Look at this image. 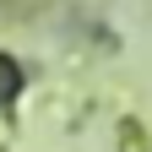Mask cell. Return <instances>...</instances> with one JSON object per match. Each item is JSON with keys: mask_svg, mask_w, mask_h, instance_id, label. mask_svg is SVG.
Masks as SVG:
<instances>
[{"mask_svg": "<svg viewBox=\"0 0 152 152\" xmlns=\"http://www.w3.org/2000/svg\"><path fill=\"white\" fill-rule=\"evenodd\" d=\"M16 82H22V76H16V65H11V60H0V103L16 92Z\"/></svg>", "mask_w": 152, "mask_h": 152, "instance_id": "obj_1", "label": "cell"}]
</instances>
